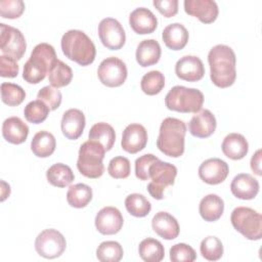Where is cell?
<instances>
[{"mask_svg":"<svg viewBox=\"0 0 262 262\" xmlns=\"http://www.w3.org/2000/svg\"><path fill=\"white\" fill-rule=\"evenodd\" d=\"M195 259L196 253L189 245L179 243L170 249V260L172 262H192Z\"/></svg>","mask_w":262,"mask_h":262,"instance_id":"b9f144b4","label":"cell"},{"mask_svg":"<svg viewBox=\"0 0 262 262\" xmlns=\"http://www.w3.org/2000/svg\"><path fill=\"white\" fill-rule=\"evenodd\" d=\"M37 98L43 101L50 108V111H55L59 107L62 96L58 88L53 86H44L38 91Z\"/></svg>","mask_w":262,"mask_h":262,"instance_id":"60d3db41","label":"cell"},{"mask_svg":"<svg viewBox=\"0 0 262 262\" xmlns=\"http://www.w3.org/2000/svg\"><path fill=\"white\" fill-rule=\"evenodd\" d=\"M224 202L223 200L215 194L210 193L204 196L199 205V212L201 217L208 222L217 221L223 214Z\"/></svg>","mask_w":262,"mask_h":262,"instance_id":"4316f807","label":"cell"},{"mask_svg":"<svg viewBox=\"0 0 262 262\" xmlns=\"http://www.w3.org/2000/svg\"><path fill=\"white\" fill-rule=\"evenodd\" d=\"M0 49L2 54L9 55L16 60L21 59L27 49L25 36L18 29L0 24Z\"/></svg>","mask_w":262,"mask_h":262,"instance_id":"8fae6325","label":"cell"},{"mask_svg":"<svg viewBox=\"0 0 262 262\" xmlns=\"http://www.w3.org/2000/svg\"><path fill=\"white\" fill-rule=\"evenodd\" d=\"M161 46L155 39L142 40L136 48V61L142 68L156 64L161 57Z\"/></svg>","mask_w":262,"mask_h":262,"instance_id":"d4e9b609","label":"cell"},{"mask_svg":"<svg viewBox=\"0 0 262 262\" xmlns=\"http://www.w3.org/2000/svg\"><path fill=\"white\" fill-rule=\"evenodd\" d=\"M10 194V186L5 181L1 180V201L3 202Z\"/></svg>","mask_w":262,"mask_h":262,"instance_id":"c3c4849f","label":"cell"},{"mask_svg":"<svg viewBox=\"0 0 262 262\" xmlns=\"http://www.w3.org/2000/svg\"><path fill=\"white\" fill-rule=\"evenodd\" d=\"M130 161L122 156L113 158L107 166L108 174L115 179H125L130 175Z\"/></svg>","mask_w":262,"mask_h":262,"instance_id":"ab89813d","label":"cell"},{"mask_svg":"<svg viewBox=\"0 0 262 262\" xmlns=\"http://www.w3.org/2000/svg\"><path fill=\"white\" fill-rule=\"evenodd\" d=\"M148 174L151 181L147 184V191L154 199L162 200L165 188L174 184L177 168L173 164L158 160L150 165Z\"/></svg>","mask_w":262,"mask_h":262,"instance_id":"ba28073f","label":"cell"},{"mask_svg":"<svg viewBox=\"0 0 262 262\" xmlns=\"http://www.w3.org/2000/svg\"><path fill=\"white\" fill-rule=\"evenodd\" d=\"M19 67L16 62V59L6 55H0V75L3 78H14L17 76Z\"/></svg>","mask_w":262,"mask_h":262,"instance_id":"f6af8a7d","label":"cell"},{"mask_svg":"<svg viewBox=\"0 0 262 262\" xmlns=\"http://www.w3.org/2000/svg\"><path fill=\"white\" fill-rule=\"evenodd\" d=\"M88 136L89 139L95 140L102 144L106 151L112 149L116 140V133L114 128L105 122H99L94 124L90 128Z\"/></svg>","mask_w":262,"mask_h":262,"instance_id":"f546056e","label":"cell"},{"mask_svg":"<svg viewBox=\"0 0 262 262\" xmlns=\"http://www.w3.org/2000/svg\"><path fill=\"white\" fill-rule=\"evenodd\" d=\"M210 66V78L214 85L220 88L231 86L236 78V57L231 47L218 44L212 47L208 53Z\"/></svg>","mask_w":262,"mask_h":262,"instance_id":"6da1fadb","label":"cell"},{"mask_svg":"<svg viewBox=\"0 0 262 262\" xmlns=\"http://www.w3.org/2000/svg\"><path fill=\"white\" fill-rule=\"evenodd\" d=\"M176 76L187 82L200 81L205 75V67L202 59L195 55H185L175 64Z\"/></svg>","mask_w":262,"mask_h":262,"instance_id":"2e32d148","label":"cell"},{"mask_svg":"<svg viewBox=\"0 0 262 262\" xmlns=\"http://www.w3.org/2000/svg\"><path fill=\"white\" fill-rule=\"evenodd\" d=\"M46 178L47 181L53 186L66 187L73 182L75 175L68 165L56 163L48 168L46 172Z\"/></svg>","mask_w":262,"mask_h":262,"instance_id":"f1b7e54d","label":"cell"},{"mask_svg":"<svg viewBox=\"0 0 262 262\" xmlns=\"http://www.w3.org/2000/svg\"><path fill=\"white\" fill-rule=\"evenodd\" d=\"M159 158H157L152 154H145L139 158L136 159L135 161V175L139 180H148L149 179V174L148 170L150 165L158 161Z\"/></svg>","mask_w":262,"mask_h":262,"instance_id":"ee69618b","label":"cell"},{"mask_svg":"<svg viewBox=\"0 0 262 262\" xmlns=\"http://www.w3.org/2000/svg\"><path fill=\"white\" fill-rule=\"evenodd\" d=\"M165 86V77L160 71H150L143 75L140 82L141 90L147 95H156Z\"/></svg>","mask_w":262,"mask_h":262,"instance_id":"d590c367","label":"cell"},{"mask_svg":"<svg viewBox=\"0 0 262 262\" xmlns=\"http://www.w3.org/2000/svg\"><path fill=\"white\" fill-rule=\"evenodd\" d=\"M105 149L99 142L95 140H87L81 144L77 160V168L79 172L91 179L100 177L104 172V165L102 163Z\"/></svg>","mask_w":262,"mask_h":262,"instance_id":"5b68a950","label":"cell"},{"mask_svg":"<svg viewBox=\"0 0 262 262\" xmlns=\"http://www.w3.org/2000/svg\"><path fill=\"white\" fill-rule=\"evenodd\" d=\"M232 194L239 200H252L259 192V182L251 174H237L230 183Z\"/></svg>","mask_w":262,"mask_h":262,"instance_id":"44dd1931","label":"cell"},{"mask_svg":"<svg viewBox=\"0 0 262 262\" xmlns=\"http://www.w3.org/2000/svg\"><path fill=\"white\" fill-rule=\"evenodd\" d=\"M98 36L101 43L111 50L121 49L126 41L124 28L116 18L105 17L98 25Z\"/></svg>","mask_w":262,"mask_h":262,"instance_id":"7c38bea8","label":"cell"},{"mask_svg":"<svg viewBox=\"0 0 262 262\" xmlns=\"http://www.w3.org/2000/svg\"><path fill=\"white\" fill-rule=\"evenodd\" d=\"M66 248L67 242L64 236L53 228L44 229L35 239L36 252L46 259H54L61 256Z\"/></svg>","mask_w":262,"mask_h":262,"instance_id":"9c48e42d","label":"cell"},{"mask_svg":"<svg viewBox=\"0 0 262 262\" xmlns=\"http://www.w3.org/2000/svg\"><path fill=\"white\" fill-rule=\"evenodd\" d=\"M25 11L23 0H2L0 1V15L3 18H17Z\"/></svg>","mask_w":262,"mask_h":262,"instance_id":"7bdbcfd3","label":"cell"},{"mask_svg":"<svg viewBox=\"0 0 262 262\" xmlns=\"http://www.w3.org/2000/svg\"><path fill=\"white\" fill-rule=\"evenodd\" d=\"M95 227L105 235L118 233L124 224V219L121 212L115 207H104L100 209L95 216Z\"/></svg>","mask_w":262,"mask_h":262,"instance_id":"4fadbf2b","label":"cell"},{"mask_svg":"<svg viewBox=\"0 0 262 262\" xmlns=\"http://www.w3.org/2000/svg\"><path fill=\"white\" fill-rule=\"evenodd\" d=\"M56 60V53L52 45L48 43L36 45L24 66V80L30 84L40 83L45 79Z\"/></svg>","mask_w":262,"mask_h":262,"instance_id":"277c9868","label":"cell"},{"mask_svg":"<svg viewBox=\"0 0 262 262\" xmlns=\"http://www.w3.org/2000/svg\"><path fill=\"white\" fill-rule=\"evenodd\" d=\"M50 108L41 100L30 101L24 110L26 120L32 124H40L44 122L49 114Z\"/></svg>","mask_w":262,"mask_h":262,"instance_id":"74e56055","label":"cell"},{"mask_svg":"<svg viewBox=\"0 0 262 262\" xmlns=\"http://www.w3.org/2000/svg\"><path fill=\"white\" fill-rule=\"evenodd\" d=\"M223 154L231 160H241L246 157L249 150V143L244 135L239 133H229L222 141Z\"/></svg>","mask_w":262,"mask_h":262,"instance_id":"484cf974","label":"cell"},{"mask_svg":"<svg viewBox=\"0 0 262 262\" xmlns=\"http://www.w3.org/2000/svg\"><path fill=\"white\" fill-rule=\"evenodd\" d=\"M63 54L82 67L91 64L96 55L95 45L92 40L80 30L66 32L60 41Z\"/></svg>","mask_w":262,"mask_h":262,"instance_id":"3957f363","label":"cell"},{"mask_svg":"<svg viewBox=\"0 0 262 262\" xmlns=\"http://www.w3.org/2000/svg\"><path fill=\"white\" fill-rule=\"evenodd\" d=\"M184 10L187 14L198 17L204 24H211L216 20L219 9L213 0H185Z\"/></svg>","mask_w":262,"mask_h":262,"instance_id":"e0dca14e","label":"cell"},{"mask_svg":"<svg viewBox=\"0 0 262 262\" xmlns=\"http://www.w3.org/2000/svg\"><path fill=\"white\" fill-rule=\"evenodd\" d=\"M123 255L122 246L115 241L102 242L96 249V258L101 262H119Z\"/></svg>","mask_w":262,"mask_h":262,"instance_id":"e575fe53","label":"cell"},{"mask_svg":"<svg viewBox=\"0 0 262 262\" xmlns=\"http://www.w3.org/2000/svg\"><path fill=\"white\" fill-rule=\"evenodd\" d=\"M26 98L25 90L14 83H2L1 84V99L9 106L19 105Z\"/></svg>","mask_w":262,"mask_h":262,"instance_id":"8d00e7d4","label":"cell"},{"mask_svg":"<svg viewBox=\"0 0 262 262\" xmlns=\"http://www.w3.org/2000/svg\"><path fill=\"white\" fill-rule=\"evenodd\" d=\"M128 71L125 62L115 56L103 59L97 69L99 81L107 87H119L127 79Z\"/></svg>","mask_w":262,"mask_h":262,"instance_id":"30bf717a","label":"cell"},{"mask_svg":"<svg viewBox=\"0 0 262 262\" xmlns=\"http://www.w3.org/2000/svg\"><path fill=\"white\" fill-rule=\"evenodd\" d=\"M185 134V123L179 119L168 117L161 123L157 147L168 157L179 158L184 152Z\"/></svg>","mask_w":262,"mask_h":262,"instance_id":"7a4b0ae2","label":"cell"},{"mask_svg":"<svg viewBox=\"0 0 262 262\" xmlns=\"http://www.w3.org/2000/svg\"><path fill=\"white\" fill-rule=\"evenodd\" d=\"M138 253L140 258L145 262H160L165 256L164 246L161 242L152 237H147L140 242Z\"/></svg>","mask_w":262,"mask_h":262,"instance_id":"4dcf8cb0","label":"cell"},{"mask_svg":"<svg viewBox=\"0 0 262 262\" xmlns=\"http://www.w3.org/2000/svg\"><path fill=\"white\" fill-rule=\"evenodd\" d=\"M86 120L82 111L78 108H70L66 111L61 119L62 134L71 140L78 139L85 128Z\"/></svg>","mask_w":262,"mask_h":262,"instance_id":"d6986e66","label":"cell"},{"mask_svg":"<svg viewBox=\"0 0 262 262\" xmlns=\"http://www.w3.org/2000/svg\"><path fill=\"white\" fill-rule=\"evenodd\" d=\"M147 143V131L140 124H129L123 131L121 146L129 154L142 150Z\"/></svg>","mask_w":262,"mask_h":262,"instance_id":"9a60e30c","label":"cell"},{"mask_svg":"<svg viewBox=\"0 0 262 262\" xmlns=\"http://www.w3.org/2000/svg\"><path fill=\"white\" fill-rule=\"evenodd\" d=\"M92 200V189L85 183L71 185L67 192V201L71 207L81 209L86 207Z\"/></svg>","mask_w":262,"mask_h":262,"instance_id":"1f68e13d","label":"cell"},{"mask_svg":"<svg viewBox=\"0 0 262 262\" xmlns=\"http://www.w3.org/2000/svg\"><path fill=\"white\" fill-rule=\"evenodd\" d=\"M152 4L165 17H172L178 12V0H155Z\"/></svg>","mask_w":262,"mask_h":262,"instance_id":"bcb514c9","label":"cell"},{"mask_svg":"<svg viewBox=\"0 0 262 262\" xmlns=\"http://www.w3.org/2000/svg\"><path fill=\"white\" fill-rule=\"evenodd\" d=\"M251 169L252 171L258 175L261 176V150L258 149L252 157L251 159Z\"/></svg>","mask_w":262,"mask_h":262,"instance_id":"7dc6e473","label":"cell"},{"mask_svg":"<svg viewBox=\"0 0 262 262\" xmlns=\"http://www.w3.org/2000/svg\"><path fill=\"white\" fill-rule=\"evenodd\" d=\"M131 29L139 35L152 33L158 27L157 16L145 7L135 8L129 15Z\"/></svg>","mask_w":262,"mask_h":262,"instance_id":"ffe728a7","label":"cell"},{"mask_svg":"<svg viewBox=\"0 0 262 262\" xmlns=\"http://www.w3.org/2000/svg\"><path fill=\"white\" fill-rule=\"evenodd\" d=\"M230 221L233 228L250 241L262 237V216L249 207H236L231 212Z\"/></svg>","mask_w":262,"mask_h":262,"instance_id":"52a82bcc","label":"cell"},{"mask_svg":"<svg viewBox=\"0 0 262 262\" xmlns=\"http://www.w3.org/2000/svg\"><path fill=\"white\" fill-rule=\"evenodd\" d=\"M229 173L227 163L219 158L204 161L199 167V176L207 184L216 185L223 182Z\"/></svg>","mask_w":262,"mask_h":262,"instance_id":"5bb4252c","label":"cell"},{"mask_svg":"<svg viewBox=\"0 0 262 262\" xmlns=\"http://www.w3.org/2000/svg\"><path fill=\"white\" fill-rule=\"evenodd\" d=\"M125 207L128 213L134 217H145L151 210L150 202L140 193H131L125 199Z\"/></svg>","mask_w":262,"mask_h":262,"instance_id":"836d02e7","label":"cell"},{"mask_svg":"<svg viewBox=\"0 0 262 262\" xmlns=\"http://www.w3.org/2000/svg\"><path fill=\"white\" fill-rule=\"evenodd\" d=\"M216 126L215 116L209 110H202L190 119L188 130L194 137L207 138L215 132Z\"/></svg>","mask_w":262,"mask_h":262,"instance_id":"ac0fdd59","label":"cell"},{"mask_svg":"<svg viewBox=\"0 0 262 262\" xmlns=\"http://www.w3.org/2000/svg\"><path fill=\"white\" fill-rule=\"evenodd\" d=\"M73 79V71L63 61L57 59L48 73V81L51 86L60 88L69 85Z\"/></svg>","mask_w":262,"mask_h":262,"instance_id":"d6a6232c","label":"cell"},{"mask_svg":"<svg viewBox=\"0 0 262 262\" xmlns=\"http://www.w3.org/2000/svg\"><path fill=\"white\" fill-rule=\"evenodd\" d=\"M2 135L7 142L20 144L29 135V127L20 118L9 117L2 124Z\"/></svg>","mask_w":262,"mask_h":262,"instance_id":"603a6c76","label":"cell"},{"mask_svg":"<svg viewBox=\"0 0 262 262\" xmlns=\"http://www.w3.org/2000/svg\"><path fill=\"white\" fill-rule=\"evenodd\" d=\"M188 32L186 28L179 23L168 25L162 32V39L165 45L172 50H181L188 41Z\"/></svg>","mask_w":262,"mask_h":262,"instance_id":"cb8c5ba5","label":"cell"},{"mask_svg":"<svg viewBox=\"0 0 262 262\" xmlns=\"http://www.w3.org/2000/svg\"><path fill=\"white\" fill-rule=\"evenodd\" d=\"M202 256L208 261H217L223 255V245L217 236L205 237L200 246Z\"/></svg>","mask_w":262,"mask_h":262,"instance_id":"f35d334b","label":"cell"},{"mask_svg":"<svg viewBox=\"0 0 262 262\" xmlns=\"http://www.w3.org/2000/svg\"><path fill=\"white\" fill-rule=\"evenodd\" d=\"M204 103V94L196 88L174 86L165 97V105L168 110L178 113H193L201 111Z\"/></svg>","mask_w":262,"mask_h":262,"instance_id":"8992f818","label":"cell"},{"mask_svg":"<svg viewBox=\"0 0 262 262\" xmlns=\"http://www.w3.org/2000/svg\"><path fill=\"white\" fill-rule=\"evenodd\" d=\"M56 147V140L52 133L48 131L37 132L31 141V150L38 158L51 156Z\"/></svg>","mask_w":262,"mask_h":262,"instance_id":"83f0119b","label":"cell"},{"mask_svg":"<svg viewBox=\"0 0 262 262\" xmlns=\"http://www.w3.org/2000/svg\"><path fill=\"white\" fill-rule=\"evenodd\" d=\"M154 231L164 239L170 241L178 236L180 228L178 221L168 212H158L151 219Z\"/></svg>","mask_w":262,"mask_h":262,"instance_id":"7402d4cb","label":"cell"}]
</instances>
